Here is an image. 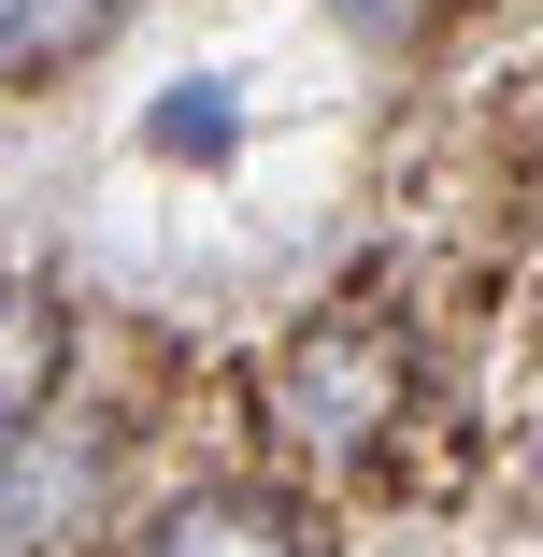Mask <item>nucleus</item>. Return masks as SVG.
<instances>
[{
    "mask_svg": "<svg viewBox=\"0 0 543 557\" xmlns=\"http://www.w3.org/2000/svg\"><path fill=\"white\" fill-rule=\"evenodd\" d=\"M400 429H415V344L386 314H314L300 344L272 358V458H300V472H372V458H400Z\"/></svg>",
    "mask_w": 543,
    "mask_h": 557,
    "instance_id": "f257e3e1",
    "label": "nucleus"
},
{
    "mask_svg": "<svg viewBox=\"0 0 543 557\" xmlns=\"http://www.w3.org/2000/svg\"><path fill=\"white\" fill-rule=\"evenodd\" d=\"M144 557H314V543L272 486H186L144 515Z\"/></svg>",
    "mask_w": 543,
    "mask_h": 557,
    "instance_id": "f03ea898",
    "label": "nucleus"
},
{
    "mask_svg": "<svg viewBox=\"0 0 543 557\" xmlns=\"http://www.w3.org/2000/svg\"><path fill=\"white\" fill-rule=\"evenodd\" d=\"M0 443H15V472H0V486H15V529H29V543L86 529V500H100V429L58 443V414H29V429H0Z\"/></svg>",
    "mask_w": 543,
    "mask_h": 557,
    "instance_id": "7ed1b4c3",
    "label": "nucleus"
},
{
    "mask_svg": "<svg viewBox=\"0 0 543 557\" xmlns=\"http://www.w3.org/2000/svg\"><path fill=\"white\" fill-rule=\"evenodd\" d=\"M72 372V314L29 286V272H0V429H29Z\"/></svg>",
    "mask_w": 543,
    "mask_h": 557,
    "instance_id": "20e7f679",
    "label": "nucleus"
},
{
    "mask_svg": "<svg viewBox=\"0 0 543 557\" xmlns=\"http://www.w3.org/2000/svg\"><path fill=\"white\" fill-rule=\"evenodd\" d=\"M129 29V0H0V86H44Z\"/></svg>",
    "mask_w": 543,
    "mask_h": 557,
    "instance_id": "39448f33",
    "label": "nucleus"
},
{
    "mask_svg": "<svg viewBox=\"0 0 543 557\" xmlns=\"http://www.w3.org/2000/svg\"><path fill=\"white\" fill-rule=\"evenodd\" d=\"M158 158H230V100H214V86L158 100Z\"/></svg>",
    "mask_w": 543,
    "mask_h": 557,
    "instance_id": "423d86ee",
    "label": "nucleus"
},
{
    "mask_svg": "<svg viewBox=\"0 0 543 557\" xmlns=\"http://www.w3.org/2000/svg\"><path fill=\"white\" fill-rule=\"evenodd\" d=\"M344 15H358V29H415V15H429V0H344Z\"/></svg>",
    "mask_w": 543,
    "mask_h": 557,
    "instance_id": "0eeeda50",
    "label": "nucleus"
}]
</instances>
